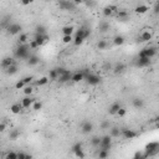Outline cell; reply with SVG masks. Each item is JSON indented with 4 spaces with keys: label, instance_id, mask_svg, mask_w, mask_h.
I'll use <instances>...</instances> for the list:
<instances>
[{
    "label": "cell",
    "instance_id": "obj_32",
    "mask_svg": "<svg viewBox=\"0 0 159 159\" xmlns=\"http://www.w3.org/2000/svg\"><path fill=\"white\" fill-rule=\"evenodd\" d=\"M16 72H18V66H16V63H14V65H11V66H9V67L6 69V73L10 75V76H11V75H15Z\"/></svg>",
    "mask_w": 159,
    "mask_h": 159
},
{
    "label": "cell",
    "instance_id": "obj_22",
    "mask_svg": "<svg viewBox=\"0 0 159 159\" xmlns=\"http://www.w3.org/2000/svg\"><path fill=\"white\" fill-rule=\"evenodd\" d=\"M76 36H81L83 39H87L90 36V30L88 29H85V28H81L80 30L76 31Z\"/></svg>",
    "mask_w": 159,
    "mask_h": 159
},
{
    "label": "cell",
    "instance_id": "obj_4",
    "mask_svg": "<svg viewBox=\"0 0 159 159\" xmlns=\"http://www.w3.org/2000/svg\"><path fill=\"white\" fill-rule=\"evenodd\" d=\"M111 147H112V137L111 135H103L101 139V146H100V148L101 149H106V150H109L111 149Z\"/></svg>",
    "mask_w": 159,
    "mask_h": 159
},
{
    "label": "cell",
    "instance_id": "obj_59",
    "mask_svg": "<svg viewBox=\"0 0 159 159\" xmlns=\"http://www.w3.org/2000/svg\"><path fill=\"white\" fill-rule=\"evenodd\" d=\"M157 127H159V121H158V122H157Z\"/></svg>",
    "mask_w": 159,
    "mask_h": 159
},
{
    "label": "cell",
    "instance_id": "obj_1",
    "mask_svg": "<svg viewBox=\"0 0 159 159\" xmlns=\"http://www.w3.org/2000/svg\"><path fill=\"white\" fill-rule=\"evenodd\" d=\"M29 50H31L29 45H26V44L19 45V46L16 47V50H15V56L20 60H28L30 57Z\"/></svg>",
    "mask_w": 159,
    "mask_h": 159
},
{
    "label": "cell",
    "instance_id": "obj_12",
    "mask_svg": "<svg viewBox=\"0 0 159 159\" xmlns=\"http://www.w3.org/2000/svg\"><path fill=\"white\" fill-rule=\"evenodd\" d=\"M81 131H82V133H85V134L91 133V132L93 131V124L91 122H83L81 126Z\"/></svg>",
    "mask_w": 159,
    "mask_h": 159
},
{
    "label": "cell",
    "instance_id": "obj_18",
    "mask_svg": "<svg viewBox=\"0 0 159 159\" xmlns=\"http://www.w3.org/2000/svg\"><path fill=\"white\" fill-rule=\"evenodd\" d=\"M132 104H133V107H135V108H143L144 107V101L142 100V98H139V97H135V98H133L132 100Z\"/></svg>",
    "mask_w": 159,
    "mask_h": 159
},
{
    "label": "cell",
    "instance_id": "obj_43",
    "mask_svg": "<svg viewBox=\"0 0 159 159\" xmlns=\"http://www.w3.org/2000/svg\"><path fill=\"white\" fill-rule=\"evenodd\" d=\"M25 82L22 81V80H20V81H18L16 82V85H15V88L16 90H24V87H25Z\"/></svg>",
    "mask_w": 159,
    "mask_h": 159
},
{
    "label": "cell",
    "instance_id": "obj_9",
    "mask_svg": "<svg viewBox=\"0 0 159 159\" xmlns=\"http://www.w3.org/2000/svg\"><path fill=\"white\" fill-rule=\"evenodd\" d=\"M21 25L19 24H11L7 26V32L10 34V35H18V34H20L21 31Z\"/></svg>",
    "mask_w": 159,
    "mask_h": 159
},
{
    "label": "cell",
    "instance_id": "obj_44",
    "mask_svg": "<svg viewBox=\"0 0 159 159\" xmlns=\"http://www.w3.org/2000/svg\"><path fill=\"white\" fill-rule=\"evenodd\" d=\"M71 149H72L73 153L78 152V150H82V144H81V143H76V144L72 146V148H71Z\"/></svg>",
    "mask_w": 159,
    "mask_h": 159
},
{
    "label": "cell",
    "instance_id": "obj_2",
    "mask_svg": "<svg viewBox=\"0 0 159 159\" xmlns=\"http://www.w3.org/2000/svg\"><path fill=\"white\" fill-rule=\"evenodd\" d=\"M146 153H144V158L148 157H153L159 152V143L158 142H149L146 146Z\"/></svg>",
    "mask_w": 159,
    "mask_h": 159
},
{
    "label": "cell",
    "instance_id": "obj_38",
    "mask_svg": "<svg viewBox=\"0 0 159 159\" xmlns=\"http://www.w3.org/2000/svg\"><path fill=\"white\" fill-rule=\"evenodd\" d=\"M83 41H85V39H83V37H81V36H75L73 45H75V46H80V45L83 44Z\"/></svg>",
    "mask_w": 159,
    "mask_h": 159
},
{
    "label": "cell",
    "instance_id": "obj_6",
    "mask_svg": "<svg viewBox=\"0 0 159 159\" xmlns=\"http://www.w3.org/2000/svg\"><path fill=\"white\" fill-rule=\"evenodd\" d=\"M86 81L91 86H97V85H100V82H101V77L94 73H90L88 76L86 77Z\"/></svg>",
    "mask_w": 159,
    "mask_h": 159
},
{
    "label": "cell",
    "instance_id": "obj_34",
    "mask_svg": "<svg viewBox=\"0 0 159 159\" xmlns=\"http://www.w3.org/2000/svg\"><path fill=\"white\" fill-rule=\"evenodd\" d=\"M116 15H117V18H118L119 20H126V19L128 18V13H127V11H124V10H118Z\"/></svg>",
    "mask_w": 159,
    "mask_h": 159
},
{
    "label": "cell",
    "instance_id": "obj_10",
    "mask_svg": "<svg viewBox=\"0 0 159 159\" xmlns=\"http://www.w3.org/2000/svg\"><path fill=\"white\" fill-rule=\"evenodd\" d=\"M35 101H36V100H35V98H32L31 96H26V97H24V98H22V100L20 101V103H21V106H22L24 108H30Z\"/></svg>",
    "mask_w": 159,
    "mask_h": 159
},
{
    "label": "cell",
    "instance_id": "obj_48",
    "mask_svg": "<svg viewBox=\"0 0 159 159\" xmlns=\"http://www.w3.org/2000/svg\"><path fill=\"white\" fill-rule=\"evenodd\" d=\"M22 81L25 82V85H30V83L34 81V77L32 76H26V77L22 78Z\"/></svg>",
    "mask_w": 159,
    "mask_h": 159
},
{
    "label": "cell",
    "instance_id": "obj_28",
    "mask_svg": "<svg viewBox=\"0 0 159 159\" xmlns=\"http://www.w3.org/2000/svg\"><path fill=\"white\" fill-rule=\"evenodd\" d=\"M124 41H126V39H124L123 36L118 35V36H116L115 39H113V44H115L116 46H121V45L124 44Z\"/></svg>",
    "mask_w": 159,
    "mask_h": 159
},
{
    "label": "cell",
    "instance_id": "obj_57",
    "mask_svg": "<svg viewBox=\"0 0 159 159\" xmlns=\"http://www.w3.org/2000/svg\"><path fill=\"white\" fill-rule=\"evenodd\" d=\"M158 13H159V7L156 6V9H154V14H158Z\"/></svg>",
    "mask_w": 159,
    "mask_h": 159
},
{
    "label": "cell",
    "instance_id": "obj_49",
    "mask_svg": "<svg viewBox=\"0 0 159 159\" xmlns=\"http://www.w3.org/2000/svg\"><path fill=\"white\" fill-rule=\"evenodd\" d=\"M101 129H109V122L108 121H103L101 123Z\"/></svg>",
    "mask_w": 159,
    "mask_h": 159
},
{
    "label": "cell",
    "instance_id": "obj_14",
    "mask_svg": "<svg viewBox=\"0 0 159 159\" xmlns=\"http://www.w3.org/2000/svg\"><path fill=\"white\" fill-rule=\"evenodd\" d=\"M82 80H85V73H83V71H80V72H76V73L72 75L71 81L75 82V83H78V82H81Z\"/></svg>",
    "mask_w": 159,
    "mask_h": 159
},
{
    "label": "cell",
    "instance_id": "obj_54",
    "mask_svg": "<svg viewBox=\"0 0 159 159\" xmlns=\"http://www.w3.org/2000/svg\"><path fill=\"white\" fill-rule=\"evenodd\" d=\"M66 69H63V67H59V69H57V72H59V76H61V75H63V73H65L66 72Z\"/></svg>",
    "mask_w": 159,
    "mask_h": 159
},
{
    "label": "cell",
    "instance_id": "obj_21",
    "mask_svg": "<svg viewBox=\"0 0 159 159\" xmlns=\"http://www.w3.org/2000/svg\"><path fill=\"white\" fill-rule=\"evenodd\" d=\"M73 31H75V28L72 25H66V26H63V28L61 29L62 35H72Z\"/></svg>",
    "mask_w": 159,
    "mask_h": 159
},
{
    "label": "cell",
    "instance_id": "obj_7",
    "mask_svg": "<svg viewBox=\"0 0 159 159\" xmlns=\"http://www.w3.org/2000/svg\"><path fill=\"white\" fill-rule=\"evenodd\" d=\"M119 9L117 7L116 5H108V6H106L104 9H103V15L106 18H109V16H112V15H115V14H117V11H118Z\"/></svg>",
    "mask_w": 159,
    "mask_h": 159
},
{
    "label": "cell",
    "instance_id": "obj_26",
    "mask_svg": "<svg viewBox=\"0 0 159 159\" xmlns=\"http://www.w3.org/2000/svg\"><path fill=\"white\" fill-rule=\"evenodd\" d=\"M39 57L37 56H35V55H30V57L28 59V65L29 66H35V65H37L39 63Z\"/></svg>",
    "mask_w": 159,
    "mask_h": 159
},
{
    "label": "cell",
    "instance_id": "obj_53",
    "mask_svg": "<svg viewBox=\"0 0 159 159\" xmlns=\"http://www.w3.org/2000/svg\"><path fill=\"white\" fill-rule=\"evenodd\" d=\"M133 158H134V159H138V158H144V154L141 153V152H137V153H135L134 156H133Z\"/></svg>",
    "mask_w": 159,
    "mask_h": 159
},
{
    "label": "cell",
    "instance_id": "obj_55",
    "mask_svg": "<svg viewBox=\"0 0 159 159\" xmlns=\"http://www.w3.org/2000/svg\"><path fill=\"white\" fill-rule=\"evenodd\" d=\"M85 1H86V0H72V3L75 4V5H80V4H82Z\"/></svg>",
    "mask_w": 159,
    "mask_h": 159
},
{
    "label": "cell",
    "instance_id": "obj_16",
    "mask_svg": "<svg viewBox=\"0 0 159 159\" xmlns=\"http://www.w3.org/2000/svg\"><path fill=\"white\" fill-rule=\"evenodd\" d=\"M71 78H72V73H71L70 71L67 70L63 75H61V76H59V81H60V82H62V83H65V82L71 81Z\"/></svg>",
    "mask_w": 159,
    "mask_h": 159
},
{
    "label": "cell",
    "instance_id": "obj_46",
    "mask_svg": "<svg viewBox=\"0 0 159 159\" xmlns=\"http://www.w3.org/2000/svg\"><path fill=\"white\" fill-rule=\"evenodd\" d=\"M36 34H46V29H45V26H42V25L36 26Z\"/></svg>",
    "mask_w": 159,
    "mask_h": 159
},
{
    "label": "cell",
    "instance_id": "obj_19",
    "mask_svg": "<svg viewBox=\"0 0 159 159\" xmlns=\"http://www.w3.org/2000/svg\"><path fill=\"white\" fill-rule=\"evenodd\" d=\"M109 135L112 138H118L119 135H122V129H119L118 127H112L109 129Z\"/></svg>",
    "mask_w": 159,
    "mask_h": 159
},
{
    "label": "cell",
    "instance_id": "obj_11",
    "mask_svg": "<svg viewBox=\"0 0 159 159\" xmlns=\"http://www.w3.org/2000/svg\"><path fill=\"white\" fill-rule=\"evenodd\" d=\"M122 137L124 139H133L137 137V133L132 129H127V128H123L122 129Z\"/></svg>",
    "mask_w": 159,
    "mask_h": 159
},
{
    "label": "cell",
    "instance_id": "obj_40",
    "mask_svg": "<svg viewBox=\"0 0 159 159\" xmlns=\"http://www.w3.org/2000/svg\"><path fill=\"white\" fill-rule=\"evenodd\" d=\"M97 47H98V50H104V49L107 47V41H106V40H100V41H98V44H97Z\"/></svg>",
    "mask_w": 159,
    "mask_h": 159
},
{
    "label": "cell",
    "instance_id": "obj_8",
    "mask_svg": "<svg viewBox=\"0 0 159 159\" xmlns=\"http://www.w3.org/2000/svg\"><path fill=\"white\" fill-rule=\"evenodd\" d=\"M34 39L36 40V42L39 44V46H42V45H45L46 42H49L50 37H49V35H46V34H36Z\"/></svg>",
    "mask_w": 159,
    "mask_h": 159
},
{
    "label": "cell",
    "instance_id": "obj_20",
    "mask_svg": "<svg viewBox=\"0 0 159 159\" xmlns=\"http://www.w3.org/2000/svg\"><path fill=\"white\" fill-rule=\"evenodd\" d=\"M122 107L118 102H115V103H112L111 106H109V109H108V112H109V115H117V112L119 111V108Z\"/></svg>",
    "mask_w": 159,
    "mask_h": 159
},
{
    "label": "cell",
    "instance_id": "obj_31",
    "mask_svg": "<svg viewBox=\"0 0 159 159\" xmlns=\"http://www.w3.org/2000/svg\"><path fill=\"white\" fill-rule=\"evenodd\" d=\"M49 77L52 81H55V80H59V72H57V69H52L50 70V72H49Z\"/></svg>",
    "mask_w": 159,
    "mask_h": 159
},
{
    "label": "cell",
    "instance_id": "obj_30",
    "mask_svg": "<svg viewBox=\"0 0 159 159\" xmlns=\"http://www.w3.org/2000/svg\"><path fill=\"white\" fill-rule=\"evenodd\" d=\"M28 41H29V35H28V34H20V36H19V45L28 44Z\"/></svg>",
    "mask_w": 159,
    "mask_h": 159
},
{
    "label": "cell",
    "instance_id": "obj_51",
    "mask_svg": "<svg viewBox=\"0 0 159 159\" xmlns=\"http://www.w3.org/2000/svg\"><path fill=\"white\" fill-rule=\"evenodd\" d=\"M73 154H75V157H77V158H85V153H83L82 150H78V152L73 153Z\"/></svg>",
    "mask_w": 159,
    "mask_h": 159
},
{
    "label": "cell",
    "instance_id": "obj_13",
    "mask_svg": "<svg viewBox=\"0 0 159 159\" xmlns=\"http://www.w3.org/2000/svg\"><path fill=\"white\" fill-rule=\"evenodd\" d=\"M22 108L24 107L21 106V103H14L10 106V112L13 113V115H19V113H21Z\"/></svg>",
    "mask_w": 159,
    "mask_h": 159
},
{
    "label": "cell",
    "instance_id": "obj_23",
    "mask_svg": "<svg viewBox=\"0 0 159 159\" xmlns=\"http://www.w3.org/2000/svg\"><path fill=\"white\" fill-rule=\"evenodd\" d=\"M113 72H115L116 75H118V73H122V72H124V70H126V65H124V63H117V65L113 67Z\"/></svg>",
    "mask_w": 159,
    "mask_h": 159
},
{
    "label": "cell",
    "instance_id": "obj_17",
    "mask_svg": "<svg viewBox=\"0 0 159 159\" xmlns=\"http://www.w3.org/2000/svg\"><path fill=\"white\" fill-rule=\"evenodd\" d=\"M137 65L139 67H147L150 65V59L149 57H138Z\"/></svg>",
    "mask_w": 159,
    "mask_h": 159
},
{
    "label": "cell",
    "instance_id": "obj_58",
    "mask_svg": "<svg viewBox=\"0 0 159 159\" xmlns=\"http://www.w3.org/2000/svg\"><path fill=\"white\" fill-rule=\"evenodd\" d=\"M156 6H158V7H159V0H158V1H157V5H156Z\"/></svg>",
    "mask_w": 159,
    "mask_h": 159
},
{
    "label": "cell",
    "instance_id": "obj_56",
    "mask_svg": "<svg viewBox=\"0 0 159 159\" xmlns=\"http://www.w3.org/2000/svg\"><path fill=\"white\" fill-rule=\"evenodd\" d=\"M6 129V124L5 123H1V124H0V132H4V131H5Z\"/></svg>",
    "mask_w": 159,
    "mask_h": 159
},
{
    "label": "cell",
    "instance_id": "obj_45",
    "mask_svg": "<svg viewBox=\"0 0 159 159\" xmlns=\"http://www.w3.org/2000/svg\"><path fill=\"white\" fill-rule=\"evenodd\" d=\"M5 159H18V153L15 152H9L5 156Z\"/></svg>",
    "mask_w": 159,
    "mask_h": 159
},
{
    "label": "cell",
    "instance_id": "obj_24",
    "mask_svg": "<svg viewBox=\"0 0 159 159\" xmlns=\"http://www.w3.org/2000/svg\"><path fill=\"white\" fill-rule=\"evenodd\" d=\"M148 10H149V7L147 6V5H138V6L134 7V13H135V14H139V15L146 14Z\"/></svg>",
    "mask_w": 159,
    "mask_h": 159
},
{
    "label": "cell",
    "instance_id": "obj_25",
    "mask_svg": "<svg viewBox=\"0 0 159 159\" xmlns=\"http://www.w3.org/2000/svg\"><path fill=\"white\" fill-rule=\"evenodd\" d=\"M14 63H15V61H14L13 57H5L1 61V66L4 67V69H7V67L11 66V65H14Z\"/></svg>",
    "mask_w": 159,
    "mask_h": 159
},
{
    "label": "cell",
    "instance_id": "obj_29",
    "mask_svg": "<svg viewBox=\"0 0 159 159\" xmlns=\"http://www.w3.org/2000/svg\"><path fill=\"white\" fill-rule=\"evenodd\" d=\"M49 81H50V77H47V76L40 77V78L36 81V86H45V85H47Z\"/></svg>",
    "mask_w": 159,
    "mask_h": 159
},
{
    "label": "cell",
    "instance_id": "obj_15",
    "mask_svg": "<svg viewBox=\"0 0 159 159\" xmlns=\"http://www.w3.org/2000/svg\"><path fill=\"white\" fill-rule=\"evenodd\" d=\"M75 4L72 3L71 4L70 1H67V0H61L59 4V6H60V9H62V10H71Z\"/></svg>",
    "mask_w": 159,
    "mask_h": 159
},
{
    "label": "cell",
    "instance_id": "obj_5",
    "mask_svg": "<svg viewBox=\"0 0 159 159\" xmlns=\"http://www.w3.org/2000/svg\"><path fill=\"white\" fill-rule=\"evenodd\" d=\"M153 39V31L152 29H144L143 31L141 32V35H139V40L143 41V42H148Z\"/></svg>",
    "mask_w": 159,
    "mask_h": 159
},
{
    "label": "cell",
    "instance_id": "obj_27",
    "mask_svg": "<svg viewBox=\"0 0 159 159\" xmlns=\"http://www.w3.org/2000/svg\"><path fill=\"white\" fill-rule=\"evenodd\" d=\"M101 137H97V135H94V137L91 138V144H92L94 148H100L101 146Z\"/></svg>",
    "mask_w": 159,
    "mask_h": 159
},
{
    "label": "cell",
    "instance_id": "obj_35",
    "mask_svg": "<svg viewBox=\"0 0 159 159\" xmlns=\"http://www.w3.org/2000/svg\"><path fill=\"white\" fill-rule=\"evenodd\" d=\"M19 135H20V132H19L18 129H13L9 133V138L11 139V141H16V139L19 138Z\"/></svg>",
    "mask_w": 159,
    "mask_h": 159
},
{
    "label": "cell",
    "instance_id": "obj_52",
    "mask_svg": "<svg viewBox=\"0 0 159 159\" xmlns=\"http://www.w3.org/2000/svg\"><path fill=\"white\" fill-rule=\"evenodd\" d=\"M26 158H28V154H25V153H22V152L18 153V159H26Z\"/></svg>",
    "mask_w": 159,
    "mask_h": 159
},
{
    "label": "cell",
    "instance_id": "obj_39",
    "mask_svg": "<svg viewBox=\"0 0 159 159\" xmlns=\"http://www.w3.org/2000/svg\"><path fill=\"white\" fill-rule=\"evenodd\" d=\"M31 108L34 109V111H40V109L42 108V103H41V102H39V101H35V102L32 103Z\"/></svg>",
    "mask_w": 159,
    "mask_h": 159
},
{
    "label": "cell",
    "instance_id": "obj_47",
    "mask_svg": "<svg viewBox=\"0 0 159 159\" xmlns=\"http://www.w3.org/2000/svg\"><path fill=\"white\" fill-rule=\"evenodd\" d=\"M126 115H127V109L124 108V107H121L119 111L117 112V116H118V117H124Z\"/></svg>",
    "mask_w": 159,
    "mask_h": 159
},
{
    "label": "cell",
    "instance_id": "obj_3",
    "mask_svg": "<svg viewBox=\"0 0 159 159\" xmlns=\"http://www.w3.org/2000/svg\"><path fill=\"white\" fill-rule=\"evenodd\" d=\"M156 55H157V49L154 46H149V47L143 49V50L139 52L138 57H149V59H152Z\"/></svg>",
    "mask_w": 159,
    "mask_h": 159
},
{
    "label": "cell",
    "instance_id": "obj_37",
    "mask_svg": "<svg viewBox=\"0 0 159 159\" xmlns=\"http://www.w3.org/2000/svg\"><path fill=\"white\" fill-rule=\"evenodd\" d=\"M22 91H24V93L26 94V96H31L32 92H34V88H32V87L30 86V85H26V86L24 87V90H22Z\"/></svg>",
    "mask_w": 159,
    "mask_h": 159
},
{
    "label": "cell",
    "instance_id": "obj_42",
    "mask_svg": "<svg viewBox=\"0 0 159 159\" xmlns=\"http://www.w3.org/2000/svg\"><path fill=\"white\" fill-rule=\"evenodd\" d=\"M29 46H30V49H31V50H35V49L40 47V46H39V44L36 42V40H35V39H34V40H30V42H29Z\"/></svg>",
    "mask_w": 159,
    "mask_h": 159
},
{
    "label": "cell",
    "instance_id": "obj_50",
    "mask_svg": "<svg viewBox=\"0 0 159 159\" xmlns=\"http://www.w3.org/2000/svg\"><path fill=\"white\" fill-rule=\"evenodd\" d=\"M35 0H20V3H21V5H24V6H26V5H30V4H32Z\"/></svg>",
    "mask_w": 159,
    "mask_h": 159
},
{
    "label": "cell",
    "instance_id": "obj_33",
    "mask_svg": "<svg viewBox=\"0 0 159 159\" xmlns=\"http://www.w3.org/2000/svg\"><path fill=\"white\" fill-rule=\"evenodd\" d=\"M109 30V24L107 21H101L100 22V31L101 32H106Z\"/></svg>",
    "mask_w": 159,
    "mask_h": 159
},
{
    "label": "cell",
    "instance_id": "obj_41",
    "mask_svg": "<svg viewBox=\"0 0 159 159\" xmlns=\"http://www.w3.org/2000/svg\"><path fill=\"white\" fill-rule=\"evenodd\" d=\"M108 156H109L108 150H106V149H101V148H100V152H98V157H100L101 159H103V158H107Z\"/></svg>",
    "mask_w": 159,
    "mask_h": 159
},
{
    "label": "cell",
    "instance_id": "obj_36",
    "mask_svg": "<svg viewBox=\"0 0 159 159\" xmlns=\"http://www.w3.org/2000/svg\"><path fill=\"white\" fill-rule=\"evenodd\" d=\"M61 41L63 44H70V42H73V37L72 35H63Z\"/></svg>",
    "mask_w": 159,
    "mask_h": 159
}]
</instances>
